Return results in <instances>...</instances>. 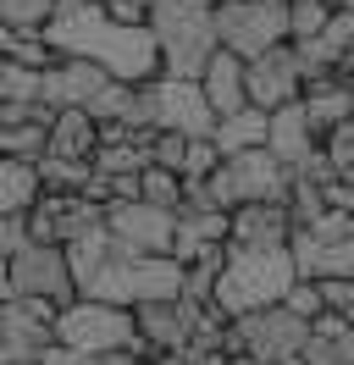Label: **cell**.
I'll return each mask as SVG.
<instances>
[{
  "label": "cell",
  "mask_w": 354,
  "mask_h": 365,
  "mask_svg": "<svg viewBox=\"0 0 354 365\" xmlns=\"http://www.w3.org/2000/svg\"><path fill=\"white\" fill-rule=\"evenodd\" d=\"M44 34H50L56 56H88L111 78H122V83H155V78H166V56H161L155 28H122V23H111L100 6L61 11Z\"/></svg>",
  "instance_id": "1"
},
{
  "label": "cell",
  "mask_w": 354,
  "mask_h": 365,
  "mask_svg": "<svg viewBox=\"0 0 354 365\" xmlns=\"http://www.w3.org/2000/svg\"><path fill=\"white\" fill-rule=\"evenodd\" d=\"M299 277V260H293V244L288 250H238L227 255V272H221V288H216V310L227 321L238 316H255V310H271V304H288Z\"/></svg>",
  "instance_id": "2"
},
{
  "label": "cell",
  "mask_w": 354,
  "mask_h": 365,
  "mask_svg": "<svg viewBox=\"0 0 354 365\" xmlns=\"http://www.w3.org/2000/svg\"><path fill=\"white\" fill-rule=\"evenodd\" d=\"M150 28L166 56V78H199L221 50L216 39V6L211 0H144Z\"/></svg>",
  "instance_id": "3"
},
{
  "label": "cell",
  "mask_w": 354,
  "mask_h": 365,
  "mask_svg": "<svg viewBox=\"0 0 354 365\" xmlns=\"http://www.w3.org/2000/svg\"><path fill=\"white\" fill-rule=\"evenodd\" d=\"M293 182H299L293 166H283L271 150H249V155H227L205 188L221 210H243V205H288Z\"/></svg>",
  "instance_id": "4"
},
{
  "label": "cell",
  "mask_w": 354,
  "mask_h": 365,
  "mask_svg": "<svg viewBox=\"0 0 354 365\" xmlns=\"http://www.w3.org/2000/svg\"><path fill=\"white\" fill-rule=\"evenodd\" d=\"M144 122L150 133H188V138H216L221 116L199 78H155L144 83Z\"/></svg>",
  "instance_id": "5"
},
{
  "label": "cell",
  "mask_w": 354,
  "mask_h": 365,
  "mask_svg": "<svg viewBox=\"0 0 354 365\" xmlns=\"http://www.w3.org/2000/svg\"><path fill=\"white\" fill-rule=\"evenodd\" d=\"M56 343L72 349V354H116V349H138V321L122 304H100V299H78L66 304L61 321H56Z\"/></svg>",
  "instance_id": "6"
},
{
  "label": "cell",
  "mask_w": 354,
  "mask_h": 365,
  "mask_svg": "<svg viewBox=\"0 0 354 365\" xmlns=\"http://www.w3.org/2000/svg\"><path fill=\"white\" fill-rule=\"evenodd\" d=\"M310 332H315V327H310L305 316H293L288 304H271V310H255V316L233 321L227 354H249V360H261V365H288V360L305 354Z\"/></svg>",
  "instance_id": "7"
},
{
  "label": "cell",
  "mask_w": 354,
  "mask_h": 365,
  "mask_svg": "<svg viewBox=\"0 0 354 365\" xmlns=\"http://www.w3.org/2000/svg\"><path fill=\"white\" fill-rule=\"evenodd\" d=\"M216 39H221V50H233V56H243V61H261V56H271V50L293 45L288 6H271V0L221 6L216 11Z\"/></svg>",
  "instance_id": "8"
},
{
  "label": "cell",
  "mask_w": 354,
  "mask_h": 365,
  "mask_svg": "<svg viewBox=\"0 0 354 365\" xmlns=\"http://www.w3.org/2000/svg\"><path fill=\"white\" fill-rule=\"evenodd\" d=\"M6 299H44V304H78V277H72V255L61 244H34L17 260H6Z\"/></svg>",
  "instance_id": "9"
},
{
  "label": "cell",
  "mask_w": 354,
  "mask_h": 365,
  "mask_svg": "<svg viewBox=\"0 0 354 365\" xmlns=\"http://www.w3.org/2000/svg\"><path fill=\"white\" fill-rule=\"evenodd\" d=\"M56 321H61V304L6 299V310H0V365H44V354L56 349Z\"/></svg>",
  "instance_id": "10"
},
{
  "label": "cell",
  "mask_w": 354,
  "mask_h": 365,
  "mask_svg": "<svg viewBox=\"0 0 354 365\" xmlns=\"http://www.w3.org/2000/svg\"><path fill=\"white\" fill-rule=\"evenodd\" d=\"M310 89L305 78V61H299V45H283L271 50V56H261V61H249V106L266 116L288 111V106H299Z\"/></svg>",
  "instance_id": "11"
},
{
  "label": "cell",
  "mask_w": 354,
  "mask_h": 365,
  "mask_svg": "<svg viewBox=\"0 0 354 365\" xmlns=\"http://www.w3.org/2000/svg\"><path fill=\"white\" fill-rule=\"evenodd\" d=\"M28 227H34V244H61V250H72L78 238L106 227V205H94L88 194H44L39 210L28 216Z\"/></svg>",
  "instance_id": "12"
},
{
  "label": "cell",
  "mask_w": 354,
  "mask_h": 365,
  "mask_svg": "<svg viewBox=\"0 0 354 365\" xmlns=\"http://www.w3.org/2000/svg\"><path fill=\"white\" fill-rule=\"evenodd\" d=\"M111 238L133 255H172L177 250V210H155L144 200H128V205L106 210Z\"/></svg>",
  "instance_id": "13"
},
{
  "label": "cell",
  "mask_w": 354,
  "mask_h": 365,
  "mask_svg": "<svg viewBox=\"0 0 354 365\" xmlns=\"http://www.w3.org/2000/svg\"><path fill=\"white\" fill-rule=\"evenodd\" d=\"M111 83V72L88 56H61L56 67L44 72V106L50 111H88L94 94Z\"/></svg>",
  "instance_id": "14"
},
{
  "label": "cell",
  "mask_w": 354,
  "mask_h": 365,
  "mask_svg": "<svg viewBox=\"0 0 354 365\" xmlns=\"http://www.w3.org/2000/svg\"><path fill=\"white\" fill-rule=\"evenodd\" d=\"M293 232H299V222H293L288 205H243V210H233V244H238V250H288Z\"/></svg>",
  "instance_id": "15"
},
{
  "label": "cell",
  "mask_w": 354,
  "mask_h": 365,
  "mask_svg": "<svg viewBox=\"0 0 354 365\" xmlns=\"http://www.w3.org/2000/svg\"><path fill=\"white\" fill-rule=\"evenodd\" d=\"M266 150L283 160V166H293V172H299V166H305V160L321 150V133H315V122H310L305 100L271 116V144H266Z\"/></svg>",
  "instance_id": "16"
},
{
  "label": "cell",
  "mask_w": 354,
  "mask_h": 365,
  "mask_svg": "<svg viewBox=\"0 0 354 365\" xmlns=\"http://www.w3.org/2000/svg\"><path fill=\"white\" fill-rule=\"evenodd\" d=\"M199 83H205V94H211L216 116H233V111L249 106V61L233 56V50H216V56H211V67L199 72Z\"/></svg>",
  "instance_id": "17"
},
{
  "label": "cell",
  "mask_w": 354,
  "mask_h": 365,
  "mask_svg": "<svg viewBox=\"0 0 354 365\" xmlns=\"http://www.w3.org/2000/svg\"><path fill=\"white\" fill-rule=\"evenodd\" d=\"M305 111H310V122H315L321 144H327V133H338V128H349V122H354V89L332 72V78H321V83H310V89H305Z\"/></svg>",
  "instance_id": "18"
},
{
  "label": "cell",
  "mask_w": 354,
  "mask_h": 365,
  "mask_svg": "<svg viewBox=\"0 0 354 365\" xmlns=\"http://www.w3.org/2000/svg\"><path fill=\"white\" fill-rule=\"evenodd\" d=\"M44 200V178L34 160H0V216H34Z\"/></svg>",
  "instance_id": "19"
},
{
  "label": "cell",
  "mask_w": 354,
  "mask_h": 365,
  "mask_svg": "<svg viewBox=\"0 0 354 365\" xmlns=\"http://www.w3.org/2000/svg\"><path fill=\"white\" fill-rule=\"evenodd\" d=\"M50 155H61V160H94V155H100V122H94L88 111H56Z\"/></svg>",
  "instance_id": "20"
},
{
  "label": "cell",
  "mask_w": 354,
  "mask_h": 365,
  "mask_svg": "<svg viewBox=\"0 0 354 365\" xmlns=\"http://www.w3.org/2000/svg\"><path fill=\"white\" fill-rule=\"evenodd\" d=\"M305 365H354V327L343 316H321L315 321V332H310L305 354H299Z\"/></svg>",
  "instance_id": "21"
},
{
  "label": "cell",
  "mask_w": 354,
  "mask_h": 365,
  "mask_svg": "<svg viewBox=\"0 0 354 365\" xmlns=\"http://www.w3.org/2000/svg\"><path fill=\"white\" fill-rule=\"evenodd\" d=\"M271 144V116L255 111V106H243V111L221 116L216 128V150L221 155H249V150H266Z\"/></svg>",
  "instance_id": "22"
},
{
  "label": "cell",
  "mask_w": 354,
  "mask_h": 365,
  "mask_svg": "<svg viewBox=\"0 0 354 365\" xmlns=\"http://www.w3.org/2000/svg\"><path fill=\"white\" fill-rule=\"evenodd\" d=\"M0 61H17V67H34V72H50L61 56L50 45L44 28H6L0 34Z\"/></svg>",
  "instance_id": "23"
},
{
  "label": "cell",
  "mask_w": 354,
  "mask_h": 365,
  "mask_svg": "<svg viewBox=\"0 0 354 365\" xmlns=\"http://www.w3.org/2000/svg\"><path fill=\"white\" fill-rule=\"evenodd\" d=\"M155 166V138H133V144H100L94 172L100 178H144Z\"/></svg>",
  "instance_id": "24"
},
{
  "label": "cell",
  "mask_w": 354,
  "mask_h": 365,
  "mask_svg": "<svg viewBox=\"0 0 354 365\" xmlns=\"http://www.w3.org/2000/svg\"><path fill=\"white\" fill-rule=\"evenodd\" d=\"M39 178H44V194H88V182H94V160L44 155L39 160Z\"/></svg>",
  "instance_id": "25"
},
{
  "label": "cell",
  "mask_w": 354,
  "mask_h": 365,
  "mask_svg": "<svg viewBox=\"0 0 354 365\" xmlns=\"http://www.w3.org/2000/svg\"><path fill=\"white\" fill-rule=\"evenodd\" d=\"M0 106H44V72L0 61Z\"/></svg>",
  "instance_id": "26"
},
{
  "label": "cell",
  "mask_w": 354,
  "mask_h": 365,
  "mask_svg": "<svg viewBox=\"0 0 354 365\" xmlns=\"http://www.w3.org/2000/svg\"><path fill=\"white\" fill-rule=\"evenodd\" d=\"M0 155L6 160H34L50 155V128L44 122H22V128H0Z\"/></svg>",
  "instance_id": "27"
},
{
  "label": "cell",
  "mask_w": 354,
  "mask_h": 365,
  "mask_svg": "<svg viewBox=\"0 0 354 365\" xmlns=\"http://www.w3.org/2000/svg\"><path fill=\"white\" fill-rule=\"evenodd\" d=\"M288 23H293V45H310V39L327 34L332 6L327 0H288Z\"/></svg>",
  "instance_id": "28"
},
{
  "label": "cell",
  "mask_w": 354,
  "mask_h": 365,
  "mask_svg": "<svg viewBox=\"0 0 354 365\" xmlns=\"http://www.w3.org/2000/svg\"><path fill=\"white\" fill-rule=\"evenodd\" d=\"M183 200H188V182L177 178V172H166V166H150V172H144V205L183 210Z\"/></svg>",
  "instance_id": "29"
},
{
  "label": "cell",
  "mask_w": 354,
  "mask_h": 365,
  "mask_svg": "<svg viewBox=\"0 0 354 365\" xmlns=\"http://www.w3.org/2000/svg\"><path fill=\"white\" fill-rule=\"evenodd\" d=\"M56 17H61V0H0L6 28H50Z\"/></svg>",
  "instance_id": "30"
},
{
  "label": "cell",
  "mask_w": 354,
  "mask_h": 365,
  "mask_svg": "<svg viewBox=\"0 0 354 365\" xmlns=\"http://www.w3.org/2000/svg\"><path fill=\"white\" fill-rule=\"evenodd\" d=\"M315 45H321V56H327L332 67H338V61H343V56L354 50V11H343V17H332V23H327V34H321Z\"/></svg>",
  "instance_id": "31"
},
{
  "label": "cell",
  "mask_w": 354,
  "mask_h": 365,
  "mask_svg": "<svg viewBox=\"0 0 354 365\" xmlns=\"http://www.w3.org/2000/svg\"><path fill=\"white\" fill-rule=\"evenodd\" d=\"M188 150H194L188 133H155V166H166L177 178H183V166H188Z\"/></svg>",
  "instance_id": "32"
},
{
  "label": "cell",
  "mask_w": 354,
  "mask_h": 365,
  "mask_svg": "<svg viewBox=\"0 0 354 365\" xmlns=\"http://www.w3.org/2000/svg\"><path fill=\"white\" fill-rule=\"evenodd\" d=\"M288 310L293 316H305L310 327L327 316V294H321V282H293V294H288Z\"/></svg>",
  "instance_id": "33"
},
{
  "label": "cell",
  "mask_w": 354,
  "mask_h": 365,
  "mask_svg": "<svg viewBox=\"0 0 354 365\" xmlns=\"http://www.w3.org/2000/svg\"><path fill=\"white\" fill-rule=\"evenodd\" d=\"M22 250H34V227H28V216H0V255L17 260Z\"/></svg>",
  "instance_id": "34"
},
{
  "label": "cell",
  "mask_w": 354,
  "mask_h": 365,
  "mask_svg": "<svg viewBox=\"0 0 354 365\" xmlns=\"http://www.w3.org/2000/svg\"><path fill=\"white\" fill-rule=\"evenodd\" d=\"M111 23H122V28H150V6L144 0H111V6H100Z\"/></svg>",
  "instance_id": "35"
},
{
  "label": "cell",
  "mask_w": 354,
  "mask_h": 365,
  "mask_svg": "<svg viewBox=\"0 0 354 365\" xmlns=\"http://www.w3.org/2000/svg\"><path fill=\"white\" fill-rule=\"evenodd\" d=\"M321 294H327V310H332V316H343L354 327V277H349V282H321Z\"/></svg>",
  "instance_id": "36"
},
{
  "label": "cell",
  "mask_w": 354,
  "mask_h": 365,
  "mask_svg": "<svg viewBox=\"0 0 354 365\" xmlns=\"http://www.w3.org/2000/svg\"><path fill=\"white\" fill-rule=\"evenodd\" d=\"M332 6V17H343V11H354V0H327Z\"/></svg>",
  "instance_id": "37"
},
{
  "label": "cell",
  "mask_w": 354,
  "mask_h": 365,
  "mask_svg": "<svg viewBox=\"0 0 354 365\" xmlns=\"http://www.w3.org/2000/svg\"><path fill=\"white\" fill-rule=\"evenodd\" d=\"M78 365H111V360H106V354H94V360H84V354H78Z\"/></svg>",
  "instance_id": "38"
},
{
  "label": "cell",
  "mask_w": 354,
  "mask_h": 365,
  "mask_svg": "<svg viewBox=\"0 0 354 365\" xmlns=\"http://www.w3.org/2000/svg\"><path fill=\"white\" fill-rule=\"evenodd\" d=\"M211 6H216V11H221V6H238V0H211Z\"/></svg>",
  "instance_id": "39"
}]
</instances>
